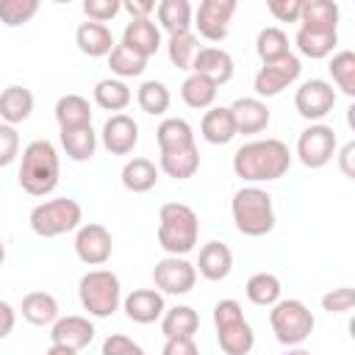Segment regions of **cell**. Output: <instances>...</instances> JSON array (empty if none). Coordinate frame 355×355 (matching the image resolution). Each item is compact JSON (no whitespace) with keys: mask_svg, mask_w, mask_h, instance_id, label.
Here are the masks:
<instances>
[{"mask_svg":"<svg viewBox=\"0 0 355 355\" xmlns=\"http://www.w3.org/2000/svg\"><path fill=\"white\" fill-rule=\"evenodd\" d=\"M291 153L280 139H255L236 150L233 172L247 183H269L288 172Z\"/></svg>","mask_w":355,"mask_h":355,"instance_id":"1","label":"cell"},{"mask_svg":"<svg viewBox=\"0 0 355 355\" xmlns=\"http://www.w3.org/2000/svg\"><path fill=\"white\" fill-rule=\"evenodd\" d=\"M58 175H61V161L53 141L36 139L25 144L19 158V172H17L22 191H28L31 197H44L58 186Z\"/></svg>","mask_w":355,"mask_h":355,"instance_id":"2","label":"cell"},{"mask_svg":"<svg viewBox=\"0 0 355 355\" xmlns=\"http://www.w3.org/2000/svg\"><path fill=\"white\" fill-rule=\"evenodd\" d=\"M200 236V219L186 202H164L158 211V244L166 255H186Z\"/></svg>","mask_w":355,"mask_h":355,"instance_id":"3","label":"cell"},{"mask_svg":"<svg viewBox=\"0 0 355 355\" xmlns=\"http://www.w3.org/2000/svg\"><path fill=\"white\" fill-rule=\"evenodd\" d=\"M230 211H233L236 230L241 236L258 239V236L272 233V227H275V205H272V197H269V191H263L258 186L239 189L233 194Z\"/></svg>","mask_w":355,"mask_h":355,"instance_id":"4","label":"cell"},{"mask_svg":"<svg viewBox=\"0 0 355 355\" xmlns=\"http://www.w3.org/2000/svg\"><path fill=\"white\" fill-rule=\"evenodd\" d=\"M78 297L83 311H89V316L94 319H108L116 313L119 302H122V286L119 277L111 269H92L80 277L78 283Z\"/></svg>","mask_w":355,"mask_h":355,"instance_id":"5","label":"cell"},{"mask_svg":"<svg viewBox=\"0 0 355 355\" xmlns=\"http://www.w3.org/2000/svg\"><path fill=\"white\" fill-rule=\"evenodd\" d=\"M31 230L42 239H55V236H64L69 230H78L80 222H83V208L78 200L72 197H55V200H44L39 202L31 216Z\"/></svg>","mask_w":355,"mask_h":355,"instance_id":"6","label":"cell"},{"mask_svg":"<svg viewBox=\"0 0 355 355\" xmlns=\"http://www.w3.org/2000/svg\"><path fill=\"white\" fill-rule=\"evenodd\" d=\"M269 324L283 347H300L313 333V313L302 300H277L269 311Z\"/></svg>","mask_w":355,"mask_h":355,"instance_id":"7","label":"cell"},{"mask_svg":"<svg viewBox=\"0 0 355 355\" xmlns=\"http://www.w3.org/2000/svg\"><path fill=\"white\" fill-rule=\"evenodd\" d=\"M336 147H338L336 130L330 125L316 122V125H311V128H305L300 133V139H297V158L308 169H322V166H327L333 161Z\"/></svg>","mask_w":355,"mask_h":355,"instance_id":"8","label":"cell"},{"mask_svg":"<svg viewBox=\"0 0 355 355\" xmlns=\"http://www.w3.org/2000/svg\"><path fill=\"white\" fill-rule=\"evenodd\" d=\"M153 283H155V291L161 294H189L197 283V269L194 263H189L186 258L180 255H166L155 263L153 269Z\"/></svg>","mask_w":355,"mask_h":355,"instance_id":"9","label":"cell"},{"mask_svg":"<svg viewBox=\"0 0 355 355\" xmlns=\"http://www.w3.org/2000/svg\"><path fill=\"white\" fill-rule=\"evenodd\" d=\"M336 105V89L330 80H322V78H311L305 80L297 94H294V108L302 119H311V122H319L324 119Z\"/></svg>","mask_w":355,"mask_h":355,"instance_id":"10","label":"cell"},{"mask_svg":"<svg viewBox=\"0 0 355 355\" xmlns=\"http://www.w3.org/2000/svg\"><path fill=\"white\" fill-rule=\"evenodd\" d=\"M236 0H202L194 11L191 25L197 28V33L208 42H222L227 36L230 19L236 14Z\"/></svg>","mask_w":355,"mask_h":355,"instance_id":"11","label":"cell"},{"mask_svg":"<svg viewBox=\"0 0 355 355\" xmlns=\"http://www.w3.org/2000/svg\"><path fill=\"white\" fill-rule=\"evenodd\" d=\"M300 72H302V64H300V58L297 55H283L280 61H272V64H263L261 69H258V75H255V94H258V100L261 97H275V94H280L283 89H288L297 78H300Z\"/></svg>","mask_w":355,"mask_h":355,"instance_id":"12","label":"cell"},{"mask_svg":"<svg viewBox=\"0 0 355 355\" xmlns=\"http://www.w3.org/2000/svg\"><path fill=\"white\" fill-rule=\"evenodd\" d=\"M114 252V239L105 225L89 222L80 225L75 233V255L89 266H103Z\"/></svg>","mask_w":355,"mask_h":355,"instance_id":"13","label":"cell"},{"mask_svg":"<svg viewBox=\"0 0 355 355\" xmlns=\"http://www.w3.org/2000/svg\"><path fill=\"white\" fill-rule=\"evenodd\" d=\"M100 136H103V147L111 155H128V153H133V147L139 141V125L128 114H111L105 119Z\"/></svg>","mask_w":355,"mask_h":355,"instance_id":"14","label":"cell"},{"mask_svg":"<svg viewBox=\"0 0 355 355\" xmlns=\"http://www.w3.org/2000/svg\"><path fill=\"white\" fill-rule=\"evenodd\" d=\"M94 338V324L86 316H58L50 324V341L67 349L80 352L83 347H89Z\"/></svg>","mask_w":355,"mask_h":355,"instance_id":"15","label":"cell"},{"mask_svg":"<svg viewBox=\"0 0 355 355\" xmlns=\"http://www.w3.org/2000/svg\"><path fill=\"white\" fill-rule=\"evenodd\" d=\"M233 69H236V64H233L230 53L222 47H200L191 61V72L208 78L216 86H225L233 78Z\"/></svg>","mask_w":355,"mask_h":355,"instance_id":"16","label":"cell"},{"mask_svg":"<svg viewBox=\"0 0 355 355\" xmlns=\"http://www.w3.org/2000/svg\"><path fill=\"white\" fill-rule=\"evenodd\" d=\"M122 308H125L128 319L136 322V324H153V322L161 319L164 311H166L164 294L155 291V288H133V291L122 300Z\"/></svg>","mask_w":355,"mask_h":355,"instance_id":"17","label":"cell"},{"mask_svg":"<svg viewBox=\"0 0 355 355\" xmlns=\"http://www.w3.org/2000/svg\"><path fill=\"white\" fill-rule=\"evenodd\" d=\"M230 114H233V122H236V133H244V136H252V133H261L266 130L272 114L266 108L263 100L258 97H239L233 105H227Z\"/></svg>","mask_w":355,"mask_h":355,"instance_id":"18","label":"cell"},{"mask_svg":"<svg viewBox=\"0 0 355 355\" xmlns=\"http://www.w3.org/2000/svg\"><path fill=\"white\" fill-rule=\"evenodd\" d=\"M128 50H133L141 58H150L161 47V28L153 19H130L122 31V42Z\"/></svg>","mask_w":355,"mask_h":355,"instance_id":"19","label":"cell"},{"mask_svg":"<svg viewBox=\"0 0 355 355\" xmlns=\"http://www.w3.org/2000/svg\"><path fill=\"white\" fill-rule=\"evenodd\" d=\"M297 50L305 58H327L336 44H338V31L336 28H311V25H300L297 36H294Z\"/></svg>","mask_w":355,"mask_h":355,"instance_id":"20","label":"cell"},{"mask_svg":"<svg viewBox=\"0 0 355 355\" xmlns=\"http://www.w3.org/2000/svg\"><path fill=\"white\" fill-rule=\"evenodd\" d=\"M75 44H78V50L83 53V55H89V58H103V55H108L111 50H114V33H111V28L108 25H100V22H80L78 25V31H75Z\"/></svg>","mask_w":355,"mask_h":355,"instance_id":"21","label":"cell"},{"mask_svg":"<svg viewBox=\"0 0 355 355\" xmlns=\"http://www.w3.org/2000/svg\"><path fill=\"white\" fill-rule=\"evenodd\" d=\"M194 269H200V275H202L205 280H211V283L225 280V277L230 275V269H233V252H230V247L222 244V241H208V244H202L200 261H197Z\"/></svg>","mask_w":355,"mask_h":355,"instance_id":"22","label":"cell"},{"mask_svg":"<svg viewBox=\"0 0 355 355\" xmlns=\"http://www.w3.org/2000/svg\"><path fill=\"white\" fill-rule=\"evenodd\" d=\"M200 133H202V139H205L208 144H227V141H233V136H236V122H233L230 108H225V105H211V108L202 114Z\"/></svg>","mask_w":355,"mask_h":355,"instance_id":"23","label":"cell"},{"mask_svg":"<svg viewBox=\"0 0 355 355\" xmlns=\"http://www.w3.org/2000/svg\"><path fill=\"white\" fill-rule=\"evenodd\" d=\"M33 111V92L25 86H6L0 92V119L6 125H19Z\"/></svg>","mask_w":355,"mask_h":355,"instance_id":"24","label":"cell"},{"mask_svg":"<svg viewBox=\"0 0 355 355\" xmlns=\"http://www.w3.org/2000/svg\"><path fill=\"white\" fill-rule=\"evenodd\" d=\"M155 139H158V150L161 153H178V150H189V147H197L194 144V130L186 119L180 116H166L158 130H155Z\"/></svg>","mask_w":355,"mask_h":355,"instance_id":"25","label":"cell"},{"mask_svg":"<svg viewBox=\"0 0 355 355\" xmlns=\"http://www.w3.org/2000/svg\"><path fill=\"white\" fill-rule=\"evenodd\" d=\"M155 17H158V28H164L169 36H175V33L191 31L194 11H191L189 0H161L155 6Z\"/></svg>","mask_w":355,"mask_h":355,"instance_id":"26","label":"cell"},{"mask_svg":"<svg viewBox=\"0 0 355 355\" xmlns=\"http://www.w3.org/2000/svg\"><path fill=\"white\" fill-rule=\"evenodd\" d=\"M200 330V313L191 305H175L161 316V333L166 338H194Z\"/></svg>","mask_w":355,"mask_h":355,"instance_id":"27","label":"cell"},{"mask_svg":"<svg viewBox=\"0 0 355 355\" xmlns=\"http://www.w3.org/2000/svg\"><path fill=\"white\" fill-rule=\"evenodd\" d=\"M55 122H58L61 130L92 125V105H89V100L80 97V94L58 97V103H55Z\"/></svg>","mask_w":355,"mask_h":355,"instance_id":"28","label":"cell"},{"mask_svg":"<svg viewBox=\"0 0 355 355\" xmlns=\"http://www.w3.org/2000/svg\"><path fill=\"white\" fill-rule=\"evenodd\" d=\"M22 319L36 327H47L58 319V300L47 291H31L22 297Z\"/></svg>","mask_w":355,"mask_h":355,"instance_id":"29","label":"cell"},{"mask_svg":"<svg viewBox=\"0 0 355 355\" xmlns=\"http://www.w3.org/2000/svg\"><path fill=\"white\" fill-rule=\"evenodd\" d=\"M216 341H219V349L225 355H250V349L255 347V333H252L250 322L241 319V322H233L227 327H219Z\"/></svg>","mask_w":355,"mask_h":355,"instance_id":"30","label":"cell"},{"mask_svg":"<svg viewBox=\"0 0 355 355\" xmlns=\"http://www.w3.org/2000/svg\"><path fill=\"white\" fill-rule=\"evenodd\" d=\"M122 186L133 194H144L150 191L155 183H158V169L150 158H130L125 166H122Z\"/></svg>","mask_w":355,"mask_h":355,"instance_id":"31","label":"cell"},{"mask_svg":"<svg viewBox=\"0 0 355 355\" xmlns=\"http://www.w3.org/2000/svg\"><path fill=\"white\" fill-rule=\"evenodd\" d=\"M244 294H247V300H250L252 305H258V308H272V305L280 300L283 286H280L277 275H272V272H255V275L247 280Z\"/></svg>","mask_w":355,"mask_h":355,"instance_id":"32","label":"cell"},{"mask_svg":"<svg viewBox=\"0 0 355 355\" xmlns=\"http://www.w3.org/2000/svg\"><path fill=\"white\" fill-rule=\"evenodd\" d=\"M130 100H133V94H130L128 83L119 80V78H105V80H100L94 86V103L103 111H116L119 114V111H125L130 105Z\"/></svg>","mask_w":355,"mask_h":355,"instance_id":"33","label":"cell"},{"mask_svg":"<svg viewBox=\"0 0 355 355\" xmlns=\"http://www.w3.org/2000/svg\"><path fill=\"white\" fill-rule=\"evenodd\" d=\"M216 92H219L216 83H211L208 78L194 75V72L180 83V97H183V103H186L189 108H197V111L211 108L214 100H216Z\"/></svg>","mask_w":355,"mask_h":355,"instance_id":"34","label":"cell"},{"mask_svg":"<svg viewBox=\"0 0 355 355\" xmlns=\"http://www.w3.org/2000/svg\"><path fill=\"white\" fill-rule=\"evenodd\" d=\"M61 147L72 161H89L97 150V133L92 130V125L86 128H72V130H61Z\"/></svg>","mask_w":355,"mask_h":355,"instance_id":"35","label":"cell"},{"mask_svg":"<svg viewBox=\"0 0 355 355\" xmlns=\"http://www.w3.org/2000/svg\"><path fill=\"white\" fill-rule=\"evenodd\" d=\"M197 169H200V150L197 147L178 150V153H161V172L175 178V180L194 178Z\"/></svg>","mask_w":355,"mask_h":355,"instance_id":"36","label":"cell"},{"mask_svg":"<svg viewBox=\"0 0 355 355\" xmlns=\"http://www.w3.org/2000/svg\"><path fill=\"white\" fill-rule=\"evenodd\" d=\"M136 103H139V108H141L144 114L161 116V114L169 111L172 94H169L166 83H161V80H144V83L139 86V92H136Z\"/></svg>","mask_w":355,"mask_h":355,"instance_id":"37","label":"cell"},{"mask_svg":"<svg viewBox=\"0 0 355 355\" xmlns=\"http://www.w3.org/2000/svg\"><path fill=\"white\" fill-rule=\"evenodd\" d=\"M300 22L311 28H338V3L333 0H302Z\"/></svg>","mask_w":355,"mask_h":355,"instance_id":"38","label":"cell"},{"mask_svg":"<svg viewBox=\"0 0 355 355\" xmlns=\"http://www.w3.org/2000/svg\"><path fill=\"white\" fill-rule=\"evenodd\" d=\"M255 53H258V58L263 61V64H272V61H280L283 55H288L291 50H288V36H286V31H280V28H263L261 33H258V39H255Z\"/></svg>","mask_w":355,"mask_h":355,"instance_id":"39","label":"cell"},{"mask_svg":"<svg viewBox=\"0 0 355 355\" xmlns=\"http://www.w3.org/2000/svg\"><path fill=\"white\" fill-rule=\"evenodd\" d=\"M330 75H333V83L347 94V97H355V53L352 50H338L333 58H330Z\"/></svg>","mask_w":355,"mask_h":355,"instance_id":"40","label":"cell"},{"mask_svg":"<svg viewBox=\"0 0 355 355\" xmlns=\"http://www.w3.org/2000/svg\"><path fill=\"white\" fill-rule=\"evenodd\" d=\"M197 50H200V39H197L191 31L175 33V36H169V42H166L169 61H172L178 69H191V61H194Z\"/></svg>","mask_w":355,"mask_h":355,"instance_id":"41","label":"cell"},{"mask_svg":"<svg viewBox=\"0 0 355 355\" xmlns=\"http://www.w3.org/2000/svg\"><path fill=\"white\" fill-rule=\"evenodd\" d=\"M108 67H111V72H114L119 80H122V78H136V75L144 72L147 58L136 55V53L128 50L125 44H114V50L108 53Z\"/></svg>","mask_w":355,"mask_h":355,"instance_id":"42","label":"cell"},{"mask_svg":"<svg viewBox=\"0 0 355 355\" xmlns=\"http://www.w3.org/2000/svg\"><path fill=\"white\" fill-rule=\"evenodd\" d=\"M39 14V0H0V22L6 28H19Z\"/></svg>","mask_w":355,"mask_h":355,"instance_id":"43","label":"cell"},{"mask_svg":"<svg viewBox=\"0 0 355 355\" xmlns=\"http://www.w3.org/2000/svg\"><path fill=\"white\" fill-rule=\"evenodd\" d=\"M122 11L119 0H83V14L89 17V22H100L105 25L108 19H114Z\"/></svg>","mask_w":355,"mask_h":355,"instance_id":"44","label":"cell"},{"mask_svg":"<svg viewBox=\"0 0 355 355\" xmlns=\"http://www.w3.org/2000/svg\"><path fill=\"white\" fill-rule=\"evenodd\" d=\"M352 305H355V291L349 286L333 288V291H327L322 297V308L327 313H347V311H352Z\"/></svg>","mask_w":355,"mask_h":355,"instance_id":"45","label":"cell"},{"mask_svg":"<svg viewBox=\"0 0 355 355\" xmlns=\"http://www.w3.org/2000/svg\"><path fill=\"white\" fill-rule=\"evenodd\" d=\"M19 155V133L14 125L0 122V166H8Z\"/></svg>","mask_w":355,"mask_h":355,"instance_id":"46","label":"cell"},{"mask_svg":"<svg viewBox=\"0 0 355 355\" xmlns=\"http://www.w3.org/2000/svg\"><path fill=\"white\" fill-rule=\"evenodd\" d=\"M103 355H147L133 338L122 336V333H111L103 341Z\"/></svg>","mask_w":355,"mask_h":355,"instance_id":"47","label":"cell"},{"mask_svg":"<svg viewBox=\"0 0 355 355\" xmlns=\"http://www.w3.org/2000/svg\"><path fill=\"white\" fill-rule=\"evenodd\" d=\"M241 319H244V311H241V305L236 300H219L214 305V324H216V330L227 327L233 322H241Z\"/></svg>","mask_w":355,"mask_h":355,"instance_id":"48","label":"cell"},{"mask_svg":"<svg viewBox=\"0 0 355 355\" xmlns=\"http://www.w3.org/2000/svg\"><path fill=\"white\" fill-rule=\"evenodd\" d=\"M266 8L277 22H300L302 0H269Z\"/></svg>","mask_w":355,"mask_h":355,"instance_id":"49","label":"cell"},{"mask_svg":"<svg viewBox=\"0 0 355 355\" xmlns=\"http://www.w3.org/2000/svg\"><path fill=\"white\" fill-rule=\"evenodd\" d=\"M122 11L130 14V19H153L155 14V3L153 0H125Z\"/></svg>","mask_w":355,"mask_h":355,"instance_id":"50","label":"cell"},{"mask_svg":"<svg viewBox=\"0 0 355 355\" xmlns=\"http://www.w3.org/2000/svg\"><path fill=\"white\" fill-rule=\"evenodd\" d=\"M161 355H200L194 338H166Z\"/></svg>","mask_w":355,"mask_h":355,"instance_id":"51","label":"cell"},{"mask_svg":"<svg viewBox=\"0 0 355 355\" xmlns=\"http://www.w3.org/2000/svg\"><path fill=\"white\" fill-rule=\"evenodd\" d=\"M14 324H17V311H14L8 302H3V300H0V341L11 336Z\"/></svg>","mask_w":355,"mask_h":355,"instance_id":"52","label":"cell"},{"mask_svg":"<svg viewBox=\"0 0 355 355\" xmlns=\"http://www.w3.org/2000/svg\"><path fill=\"white\" fill-rule=\"evenodd\" d=\"M352 161H355V141H347V144L338 150V166H341V172H344L347 178H355Z\"/></svg>","mask_w":355,"mask_h":355,"instance_id":"53","label":"cell"},{"mask_svg":"<svg viewBox=\"0 0 355 355\" xmlns=\"http://www.w3.org/2000/svg\"><path fill=\"white\" fill-rule=\"evenodd\" d=\"M44 355H78L75 349H67V347H58V344H50V349Z\"/></svg>","mask_w":355,"mask_h":355,"instance_id":"54","label":"cell"},{"mask_svg":"<svg viewBox=\"0 0 355 355\" xmlns=\"http://www.w3.org/2000/svg\"><path fill=\"white\" fill-rule=\"evenodd\" d=\"M286 355H311V352H308V349H302V347H294V349H288Z\"/></svg>","mask_w":355,"mask_h":355,"instance_id":"55","label":"cell"},{"mask_svg":"<svg viewBox=\"0 0 355 355\" xmlns=\"http://www.w3.org/2000/svg\"><path fill=\"white\" fill-rule=\"evenodd\" d=\"M3 261H6V244H3V236H0V266H3Z\"/></svg>","mask_w":355,"mask_h":355,"instance_id":"56","label":"cell"}]
</instances>
